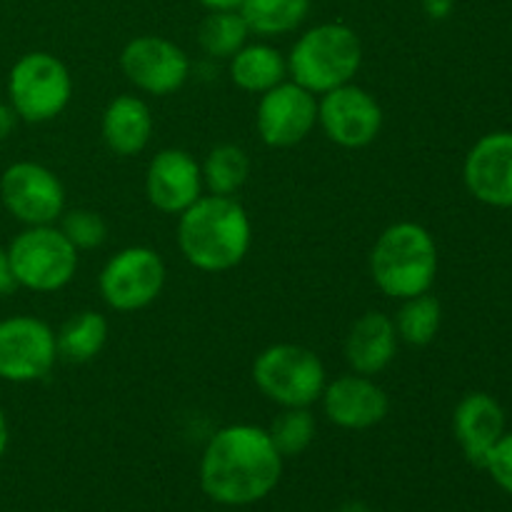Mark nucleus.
I'll use <instances>...</instances> for the list:
<instances>
[{
	"label": "nucleus",
	"instance_id": "obj_25",
	"mask_svg": "<svg viewBox=\"0 0 512 512\" xmlns=\"http://www.w3.org/2000/svg\"><path fill=\"white\" fill-rule=\"evenodd\" d=\"M393 323L395 330H398V340L415 345V348H425V345L433 343L440 323H443L440 300L430 293L400 300L398 315L393 318Z\"/></svg>",
	"mask_w": 512,
	"mask_h": 512
},
{
	"label": "nucleus",
	"instance_id": "obj_15",
	"mask_svg": "<svg viewBox=\"0 0 512 512\" xmlns=\"http://www.w3.org/2000/svg\"><path fill=\"white\" fill-rule=\"evenodd\" d=\"M325 418L343 430H370L385 420L390 398L368 375H340L333 383H325L323 395Z\"/></svg>",
	"mask_w": 512,
	"mask_h": 512
},
{
	"label": "nucleus",
	"instance_id": "obj_18",
	"mask_svg": "<svg viewBox=\"0 0 512 512\" xmlns=\"http://www.w3.org/2000/svg\"><path fill=\"white\" fill-rule=\"evenodd\" d=\"M398 355V330L390 315L368 310L360 315L345 338V360L358 375L383 373Z\"/></svg>",
	"mask_w": 512,
	"mask_h": 512
},
{
	"label": "nucleus",
	"instance_id": "obj_12",
	"mask_svg": "<svg viewBox=\"0 0 512 512\" xmlns=\"http://www.w3.org/2000/svg\"><path fill=\"white\" fill-rule=\"evenodd\" d=\"M318 125L340 148H368L383 130V108L375 95L360 85H340L320 95Z\"/></svg>",
	"mask_w": 512,
	"mask_h": 512
},
{
	"label": "nucleus",
	"instance_id": "obj_2",
	"mask_svg": "<svg viewBox=\"0 0 512 512\" xmlns=\"http://www.w3.org/2000/svg\"><path fill=\"white\" fill-rule=\"evenodd\" d=\"M253 243L248 210L228 195H200L178 215V248L203 273H225L240 265Z\"/></svg>",
	"mask_w": 512,
	"mask_h": 512
},
{
	"label": "nucleus",
	"instance_id": "obj_9",
	"mask_svg": "<svg viewBox=\"0 0 512 512\" xmlns=\"http://www.w3.org/2000/svg\"><path fill=\"white\" fill-rule=\"evenodd\" d=\"M58 363L55 330L35 315L0 320V380L28 385L45 380Z\"/></svg>",
	"mask_w": 512,
	"mask_h": 512
},
{
	"label": "nucleus",
	"instance_id": "obj_20",
	"mask_svg": "<svg viewBox=\"0 0 512 512\" xmlns=\"http://www.w3.org/2000/svg\"><path fill=\"white\" fill-rule=\"evenodd\" d=\"M288 78V58L268 43H245L230 58V80L253 95L268 93Z\"/></svg>",
	"mask_w": 512,
	"mask_h": 512
},
{
	"label": "nucleus",
	"instance_id": "obj_14",
	"mask_svg": "<svg viewBox=\"0 0 512 512\" xmlns=\"http://www.w3.org/2000/svg\"><path fill=\"white\" fill-rule=\"evenodd\" d=\"M203 170L183 148H165L155 153L145 170V198L165 215H180L203 195Z\"/></svg>",
	"mask_w": 512,
	"mask_h": 512
},
{
	"label": "nucleus",
	"instance_id": "obj_32",
	"mask_svg": "<svg viewBox=\"0 0 512 512\" xmlns=\"http://www.w3.org/2000/svg\"><path fill=\"white\" fill-rule=\"evenodd\" d=\"M208 10H240L243 0H198Z\"/></svg>",
	"mask_w": 512,
	"mask_h": 512
},
{
	"label": "nucleus",
	"instance_id": "obj_8",
	"mask_svg": "<svg viewBox=\"0 0 512 512\" xmlns=\"http://www.w3.org/2000/svg\"><path fill=\"white\" fill-rule=\"evenodd\" d=\"M163 258L148 245H130L118 250L98 275L103 303L115 313H135L160 298L165 288Z\"/></svg>",
	"mask_w": 512,
	"mask_h": 512
},
{
	"label": "nucleus",
	"instance_id": "obj_27",
	"mask_svg": "<svg viewBox=\"0 0 512 512\" xmlns=\"http://www.w3.org/2000/svg\"><path fill=\"white\" fill-rule=\"evenodd\" d=\"M60 230L75 250H95L108 240V223L103 215L88 208H75L60 215Z\"/></svg>",
	"mask_w": 512,
	"mask_h": 512
},
{
	"label": "nucleus",
	"instance_id": "obj_29",
	"mask_svg": "<svg viewBox=\"0 0 512 512\" xmlns=\"http://www.w3.org/2000/svg\"><path fill=\"white\" fill-rule=\"evenodd\" d=\"M15 125H18V115H15V110L10 108L8 100H0V143L13 135Z\"/></svg>",
	"mask_w": 512,
	"mask_h": 512
},
{
	"label": "nucleus",
	"instance_id": "obj_28",
	"mask_svg": "<svg viewBox=\"0 0 512 512\" xmlns=\"http://www.w3.org/2000/svg\"><path fill=\"white\" fill-rule=\"evenodd\" d=\"M485 470L493 475L495 483L512 495V433H505L490 450Z\"/></svg>",
	"mask_w": 512,
	"mask_h": 512
},
{
	"label": "nucleus",
	"instance_id": "obj_5",
	"mask_svg": "<svg viewBox=\"0 0 512 512\" xmlns=\"http://www.w3.org/2000/svg\"><path fill=\"white\" fill-rule=\"evenodd\" d=\"M253 383L280 408H310L323 395L328 373L315 350L298 343H275L255 358Z\"/></svg>",
	"mask_w": 512,
	"mask_h": 512
},
{
	"label": "nucleus",
	"instance_id": "obj_33",
	"mask_svg": "<svg viewBox=\"0 0 512 512\" xmlns=\"http://www.w3.org/2000/svg\"><path fill=\"white\" fill-rule=\"evenodd\" d=\"M10 443V428H8V418H5L3 408H0V460H3L5 450H8Z\"/></svg>",
	"mask_w": 512,
	"mask_h": 512
},
{
	"label": "nucleus",
	"instance_id": "obj_26",
	"mask_svg": "<svg viewBox=\"0 0 512 512\" xmlns=\"http://www.w3.org/2000/svg\"><path fill=\"white\" fill-rule=\"evenodd\" d=\"M315 415L310 408H283L270 423L268 435L283 458L303 455L315 440Z\"/></svg>",
	"mask_w": 512,
	"mask_h": 512
},
{
	"label": "nucleus",
	"instance_id": "obj_7",
	"mask_svg": "<svg viewBox=\"0 0 512 512\" xmlns=\"http://www.w3.org/2000/svg\"><path fill=\"white\" fill-rule=\"evenodd\" d=\"M73 98V75L53 53L33 50L20 55L8 73V103L18 120L50 123Z\"/></svg>",
	"mask_w": 512,
	"mask_h": 512
},
{
	"label": "nucleus",
	"instance_id": "obj_30",
	"mask_svg": "<svg viewBox=\"0 0 512 512\" xmlns=\"http://www.w3.org/2000/svg\"><path fill=\"white\" fill-rule=\"evenodd\" d=\"M420 3L430 20H445L455 8V0H420Z\"/></svg>",
	"mask_w": 512,
	"mask_h": 512
},
{
	"label": "nucleus",
	"instance_id": "obj_31",
	"mask_svg": "<svg viewBox=\"0 0 512 512\" xmlns=\"http://www.w3.org/2000/svg\"><path fill=\"white\" fill-rule=\"evenodd\" d=\"M15 288H18V285H15L13 270H10L8 253H5V250L0 248V298H3V295L13 293Z\"/></svg>",
	"mask_w": 512,
	"mask_h": 512
},
{
	"label": "nucleus",
	"instance_id": "obj_34",
	"mask_svg": "<svg viewBox=\"0 0 512 512\" xmlns=\"http://www.w3.org/2000/svg\"><path fill=\"white\" fill-rule=\"evenodd\" d=\"M338 512H373V510H370L363 500H348V503L340 505Z\"/></svg>",
	"mask_w": 512,
	"mask_h": 512
},
{
	"label": "nucleus",
	"instance_id": "obj_10",
	"mask_svg": "<svg viewBox=\"0 0 512 512\" xmlns=\"http://www.w3.org/2000/svg\"><path fill=\"white\" fill-rule=\"evenodd\" d=\"M0 203L25 228L53 225L65 213V188L45 165L18 160L0 175Z\"/></svg>",
	"mask_w": 512,
	"mask_h": 512
},
{
	"label": "nucleus",
	"instance_id": "obj_6",
	"mask_svg": "<svg viewBox=\"0 0 512 512\" xmlns=\"http://www.w3.org/2000/svg\"><path fill=\"white\" fill-rule=\"evenodd\" d=\"M18 288L58 293L78 273V250L55 225H28L5 248Z\"/></svg>",
	"mask_w": 512,
	"mask_h": 512
},
{
	"label": "nucleus",
	"instance_id": "obj_13",
	"mask_svg": "<svg viewBox=\"0 0 512 512\" xmlns=\"http://www.w3.org/2000/svg\"><path fill=\"white\" fill-rule=\"evenodd\" d=\"M318 125V100L303 85L283 80L260 95L255 128L268 148L300 145Z\"/></svg>",
	"mask_w": 512,
	"mask_h": 512
},
{
	"label": "nucleus",
	"instance_id": "obj_23",
	"mask_svg": "<svg viewBox=\"0 0 512 512\" xmlns=\"http://www.w3.org/2000/svg\"><path fill=\"white\" fill-rule=\"evenodd\" d=\"M200 170H203V185L210 195H228V198H235V193L248 183L250 158L240 145L223 143L215 145L205 155Z\"/></svg>",
	"mask_w": 512,
	"mask_h": 512
},
{
	"label": "nucleus",
	"instance_id": "obj_24",
	"mask_svg": "<svg viewBox=\"0 0 512 512\" xmlns=\"http://www.w3.org/2000/svg\"><path fill=\"white\" fill-rule=\"evenodd\" d=\"M250 28L240 10H210L198 28V45L205 55L230 60L245 43Z\"/></svg>",
	"mask_w": 512,
	"mask_h": 512
},
{
	"label": "nucleus",
	"instance_id": "obj_16",
	"mask_svg": "<svg viewBox=\"0 0 512 512\" xmlns=\"http://www.w3.org/2000/svg\"><path fill=\"white\" fill-rule=\"evenodd\" d=\"M463 178L480 203L512 208V133L480 138L465 158Z\"/></svg>",
	"mask_w": 512,
	"mask_h": 512
},
{
	"label": "nucleus",
	"instance_id": "obj_1",
	"mask_svg": "<svg viewBox=\"0 0 512 512\" xmlns=\"http://www.w3.org/2000/svg\"><path fill=\"white\" fill-rule=\"evenodd\" d=\"M283 455L258 425L235 423L208 440L200 458V488L228 508L260 503L283 478Z\"/></svg>",
	"mask_w": 512,
	"mask_h": 512
},
{
	"label": "nucleus",
	"instance_id": "obj_3",
	"mask_svg": "<svg viewBox=\"0 0 512 512\" xmlns=\"http://www.w3.org/2000/svg\"><path fill=\"white\" fill-rule=\"evenodd\" d=\"M370 275L393 300L430 293L438 275V245L430 230L413 220L388 225L370 250Z\"/></svg>",
	"mask_w": 512,
	"mask_h": 512
},
{
	"label": "nucleus",
	"instance_id": "obj_17",
	"mask_svg": "<svg viewBox=\"0 0 512 512\" xmlns=\"http://www.w3.org/2000/svg\"><path fill=\"white\" fill-rule=\"evenodd\" d=\"M453 430L465 458L485 468L490 450L505 435V413L488 393H468L453 413Z\"/></svg>",
	"mask_w": 512,
	"mask_h": 512
},
{
	"label": "nucleus",
	"instance_id": "obj_21",
	"mask_svg": "<svg viewBox=\"0 0 512 512\" xmlns=\"http://www.w3.org/2000/svg\"><path fill=\"white\" fill-rule=\"evenodd\" d=\"M108 343V320L95 310H80L70 315L55 333L58 360L83 365L98 358Z\"/></svg>",
	"mask_w": 512,
	"mask_h": 512
},
{
	"label": "nucleus",
	"instance_id": "obj_11",
	"mask_svg": "<svg viewBox=\"0 0 512 512\" xmlns=\"http://www.w3.org/2000/svg\"><path fill=\"white\" fill-rule=\"evenodd\" d=\"M120 70L143 93L165 98L188 83L190 58L180 45L160 35H138L120 53Z\"/></svg>",
	"mask_w": 512,
	"mask_h": 512
},
{
	"label": "nucleus",
	"instance_id": "obj_22",
	"mask_svg": "<svg viewBox=\"0 0 512 512\" xmlns=\"http://www.w3.org/2000/svg\"><path fill=\"white\" fill-rule=\"evenodd\" d=\"M310 13V0H243L240 15L248 23L250 33L273 38L293 33L305 23Z\"/></svg>",
	"mask_w": 512,
	"mask_h": 512
},
{
	"label": "nucleus",
	"instance_id": "obj_19",
	"mask_svg": "<svg viewBox=\"0 0 512 512\" xmlns=\"http://www.w3.org/2000/svg\"><path fill=\"white\" fill-rule=\"evenodd\" d=\"M100 133L110 153L130 158L148 148L153 138V113L138 95H118L108 103L100 118Z\"/></svg>",
	"mask_w": 512,
	"mask_h": 512
},
{
	"label": "nucleus",
	"instance_id": "obj_4",
	"mask_svg": "<svg viewBox=\"0 0 512 512\" xmlns=\"http://www.w3.org/2000/svg\"><path fill=\"white\" fill-rule=\"evenodd\" d=\"M363 65V43L343 23H320L295 40L288 55V75L313 95L353 83Z\"/></svg>",
	"mask_w": 512,
	"mask_h": 512
}]
</instances>
